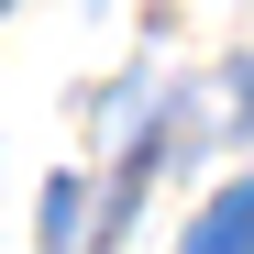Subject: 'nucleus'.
<instances>
[{
	"label": "nucleus",
	"instance_id": "nucleus-1",
	"mask_svg": "<svg viewBox=\"0 0 254 254\" xmlns=\"http://www.w3.org/2000/svg\"><path fill=\"white\" fill-rule=\"evenodd\" d=\"M177 254H254V177L210 199L199 221H188V243H177Z\"/></svg>",
	"mask_w": 254,
	"mask_h": 254
},
{
	"label": "nucleus",
	"instance_id": "nucleus-2",
	"mask_svg": "<svg viewBox=\"0 0 254 254\" xmlns=\"http://www.w3.org/2000/svg\"><path fill=\"white\" fill-rule=\"evenodd\" d=\"M243 111H254V89H243Z\"/></svg>",
	"mask_w": 254,
	"mask_h": 254
}]
</instances>
